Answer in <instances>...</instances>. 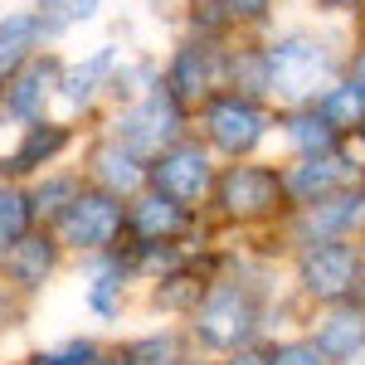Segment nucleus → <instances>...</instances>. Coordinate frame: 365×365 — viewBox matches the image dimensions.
<instances>
[{
    "instance_id": "nucleus-1",
    "label": "nucleus",
    "mask_w": 365,
    "mask_h": 365,
    "mask_svg": "<svg viewBox=\"0 0 365 365\" xmlns=\"http://www.w3.org/2000/svg\"><path fill=\"white\" fill-rule=\"evenodd\" d=\"M263 68H268V93H278L292 108H307L331 88L336 54L312 34H287V39L263 49Z\"/></svg>"
},
{
    "instance_id": "nucleus-2",
    "label": "nucleus",
    "mask_w": 365,
    "mask_h": 365,
    "mask_svg": "<svg viewBox=\"0 0 365 365\" xmlns=\"http://www.w3.org/2000/svg\"><path fill=\"white\" fill-rule=\"evenodd\" d=\"M180 127H185L180 98H175L166 83H156L117 117V141H122L127 151H137V156H161L166 146L180 141Z\"/></svg>"
},
{
    "instance_id": "nucleus-3",
    "label": "nucleus",
    "mask_w": 365,
    "mask_h": 365,
    "mask_svg": "<svg viewBox=\"0 0 365 365\" xmlns=\"http://www.w3.org/2000/svg\"><path fill=\"white\" fill-rule=\"evenodd\" d=\"M122 195L113 190H78V195L63 205V215H58V239L68 244V249H83V253H103L113 244L117 234L127 229V210L117 205Z\"/></svg>"
},
{
    "instance_id": "nucleus-4",
    "label": "nucleus",
    "mask_w": 365,
    "mask_h": 365,
    "mask_svg": "<svg viewBox=\"0 0 365 365\" xmlns=\"http://www.w3.org/2000/svg\"><path fill=\"white\" fill-rule=\"evenodd\" d=\"M253 331H258V307L244 287L225 282L195 307V336L215 351H239V346H249Z\"/></svg>"
},
{
    "instance_id": "nucleus-5",
    "label": "nucleus",
    "mask_w": 365,
    "mask_h": 365,
    "mask_svg": "<svg viewBox=\"0 0 365 365\" xmlns=\"http://www.w3.org/2000/svg\"><path fill=\"white\" fill-rule=\"evenodd\" d=\"M365 278L361 253L341 239H327V244H307L302 253V287L322 302H346L356 292V282Z\"/></svg>"
},
{
    "instance_id": "nucleus-6",
    "label": "nucleus",
    "mask_w": 365,
    "mask_h": 365,
    "mask_svg": "<svg viewBox=\"0 0 365 365\" xmlns=\"http://www.w3.org/2000/svg\"><path fill=\"white\" fill-rule=\"evenodd\" d=\"M205 137L215 141L225 156H249L253 146L268 137V113L258 103H249V98H239V93L215 98L205 108Z\"/></svg>"
},
{
    "instance_id": "nucleus-7",
    "label": "nucleus",
    "mask_w": 365,
    "mask_h": 365,
    "mask_svg": "<svg viewBox=\"0 0 365 365\" xmlns=\"http://www.w3.org/2000/svg\"><path fill=\"white\" fill-rule=\"evenodd\" d=\"M282 200H287L282 175L268 166H229L220 180V205L239 220H263V215L282 210Z\"/></svg>"
},
{
    "instance_id": "nucleus-8",
    "label": "nucleus",
    "mask_w": 365,
    "mask_h": 365,
    "mask_svg": "<svg viewBox=\"0 0 365 365\" xmlns=\"http://www.w3.org/2000/svg\"><path fill=\"white\" fill-rule=\"evenodd\" d=\"M151 185L166 190L170 200H180V205L205 200V190H210V156H205V146L200 141H175V146H166L156 156V166H151Z\"/></svg>"
},
{
    "instance_id": "nucleus-9",
    "label": "nucleus",
    "mask_w": 365,
    "mask_h": 365,
    "mask_svg": "<svg viewBox=\"0 0 365 365\" xmlns=\"http://www.w3.org/2000/svg\"><path fill=\"white\" fill-rule=\"evenodd\" d=\"M351 175H356V170L346 166L341 156H302L297 166L282 175V190H287L292 205H317V200L346 190V180H351Z\"/></svg>"
},
{
    "instance_id": "nucleus-10",
    "label": "nucleus",
    "mask_w": 365,
    "mask_h": 365,
    "mask_svg": "<svg viewBox=\"0 0 365 365\" xmlns=\"http://www.w3.org/2000/svg\"><path fill=\"white\" fill-rule=\"evenodd\" d=\"M127 229L137 234V244H170L175 234H185V205L170 200L166 190L141 195L127 210Z\"/></svg>"
},
{
    "instance_id": "nucleus-11",
    "label": "nucleus",
    "mask_w": 365,
    "mask_h": 365,
    "mask_svg": "<svg viewBox=\"0 0 365 365\" xmlns=\"http://www.w3.org/2000/svg\"><path fill=\"white\" fill-rule=\"evenodd\" d=\"M54 83H58L54 58H29L25 68L10 78V88H5V113L20 117V122H34V117L44 113V98L54 93Z\"/></svg>"
},
{
    "instance_id": "nucleus-12",
    "label": "nucleus",
    "mask_w": 365,
    "mask_h": 365,
    "mask_svg": "<svg viewBox=\"0 0 365 365\" xmlns=\"http://www.w3.org/2000/svg\"><path fill=\"white\" fill-rule=\"evenodd\" d=\"M312 341H317L331 361H351L365 346V307H356L351 297H346V302H331V312L317 322Z\"/></svg>"
},
{
    "instance_id": "nucleus-13",
    "label": "nucleus",
    "mask_w": 365,
    "mask_h": 365,
    "mask_svg": "<svg viewBox=\"0 0 365 365\" xmlns=\"http://www.w3.org/2000/svg\"><path fill=\"white\" fill-rule=\"evenodd\" d=\"M63 146H68V127L34 117L25 127V141H20L10 156H0V175H29V170H39L44 161H54Z\"/></svg>"
},
{
    "instance_id": "nucleus-14",
    "label": "nucleus",
    "mask_w": 365,
    "mask_h": 365,
    "mask_svg": "<svg viewBox=\"0 0 365 365\" xmlns=\"http://www.w3.org/2000/svg\"><path fill=\"white\" fill-rule=\"evenodd\" d=\"M361 220V200L356 195H327L317 205H302V220H297V239L302 244H327V239H341L346 229Z\"/></svg>"
},
{
    "instance_id": "nucleus-15",
    "label": "nucleus",
    "mask_w": 365,
    "mask_h": 365,
    "mask_svg": "<svg viewBox=\"0 0 365 365\" xmlns=\"http://www.w3.org/2000/svg\"><path fill=\"white\" fill-rule=\"evenodd\" d=\"M39 34H44V25H39V15H29V10H15V15L0 20V83H10L29 58H34Z\"/></svg>"
},
{
    "instance_id": "nucleus-16",
    "label": "nucleus",
    "mask_w": 365,
    "mask_h": 365,
    "mask_svg": "<svg viewBox=\"0 0 365 365\" xmlns=\"http://www.w3.org/2000/svg\"><path fill=\"white\" fill-rule=\"evenodd\" d=\"M93 180L103 190H113V195H132V190H141L151 180V170H141L137 151H127L122 141H113V146H98L93 151Z\"/></svg>"
},
{
    "instance_id": "nucleus-17",
    "label": "nucleus",
    "mask_w": 365,
    "mask_h": 365,
    "mask_svg": "<svg viewBox=\"0 0 365 365\" xmlns=\"http://www.w3.org/2000/svg\"><path fill=\"white\" fill-rule=\"evenodd\" d=\"M113 68H117V49H113V44H103L88 63H73V68L58 73V98L73 103V108H88L98 88L113 83Z\"/></svg>"
},
{
    "instance_id": "nucleus-18",
    "label": "nucleus",
    "mask_w": 365,
    "mask_h": 365,
    "mask_svg": "<svg viewBox=\"0 0 365 365\" xmlns=\"http://www.w3.org/2000/svg\"><path fill=\"white\" fill-rule=\"evenodd\" d=\"M5 273H10V282H20V287H39V282L54 273V239L25 234L15 249L5 253Z\"/></svg>"
},
{
    "instance_id": "nucleus-19",
    "label": "nucleus",
    "mask_w": 365,
    "mask_h": 365,
    "mask_svg": "<svg viewBox=\"0 0 365 365\" xmlns=\"http://www.w3.org/2000/svg\"><path fill=\"white\" fill-rule=\"evenodd\" d=\"M312 108L327 117L336 132H365V83H361V78L331 83L317 103H312Z\"/></svg>"
},
{
    "instance_id": "nucleus-20",
    "label": "nucleus",
    "mask_w": 365,
    "mask_h": 365,
    "mask_svg": "<svg viewBox=\"0 0 365 365\" xmlns=\"http://www.w3.org/2000/svg\"><path fill=\"white\" fill-rule=\"evenodd\" d=\"M287 141L297 146V156H336L341 132L307 103V108H297V113L287 117Z\"/></svg>"
},
{
    "instance_id": "nucleus-21",
    "label": "nucleus",
    "mask_w": 365,
    "mask_h": 365,
    "mask_svg": "<svg viewBox=\"0 0 365 365\" xmlns=\"http://www.w3.org/2000/svg\"><path fill=\"white\" fill-rule=\"evenodd\" d=\"M166 88L185 103V98H205L210 93V54L200 49V44H185V49H175L166 68Z\"/></svg>"
},
{
    "instance_id": "nucleus-22",
    "label": "nucleus",
    "mask_w": 365,
    "mask_h": 365,
    "mask_svg": "<svg viewBox=\"0 0 365 365\" xmlns=\"http://www.w3.org/2000/svg\"><path fill=\"white\" fill-rule=\"evenodd\" d=\"M34 195H20V190H10V185H0V253H10L20 239L29 234L34 225Z\"/></svg>"
},
{
    "instance_id": "nucleus-23",
    "label": "nucleus",
    "mask_w": 365,
    "mask_h": 365,
    "mask_svg": "<svg viewBox=\"0 0 365 365\" xmlns=\"http://www.w3.org/2000/svg\"><path fill=\"white\" fill-rule=\"evenodd\" d=\"M122 278H127V268H122L117 258H108V263L93 273V282H88V307L98 312V317H108V322L122 312Z\"/></svg>"
},
{
    "instance_id": "nucleus-24",
    "label": "nucleus",
    "mask_w": 365,
    "mask_h": 365,
    "mask_svg": "<svg viewBox=\"0 0 365 365\" xmlns=\"http://www.w3.org/2000/svg\"><path fill=\"white\" fill-rule=\"evenodd\" d=\"M98 5L103 0H39V25H44V34H63V29L83 25V20H93L98 15Z\"/></svg>"
},
{
    "instance_id": "nucleus-25",
    "label": "nucleus",
    "mask_w": 365,
    "mask_h": 365,
    "mask_svg": "<svg viewBox=\"0 0 365 365\" xmlns=\"http://www.w3.org/2000/svg\"><path fill=\"white\" fill-rule=\"evenodd\" d=\"M78 195V175H54L34 190V210L39 215H63V205Z\"/></svg>"
},
{
    "instance_id": "nucleus-26",
    "label": "nucleus",
    "mask_w": 365,
    "mask_h": 365,
    "mask_svg": "<svg viewBox=\"0 0 365 365\" xmlns=\"http://www.w3.org/2000/svg\"><path fill=\"white\" fill-rule=\"evenodd\" d=\"M34 365H113V361H103V351L93 341H68L63 351H39Z\"/></svg>"
},
{
    "instance_id": "nucleus-27",
    "label": "nucleus",
    "mask_w": 365,
    "mask_h": 365,
    "mask_svg": "<svg viewBox=\"0 0 365 365\" xmlns=\"http://www.w3.org/2000/svg\"><path fill=\"white\" fill-rule=\"evenodd\" d=\"M268 365H331V356L317 341H287V346L268 351Z\"/></svg>"
},
{
    "instance_id": "nucleus-28",
    "label": "nucleus",
    "mask_w": 365,
    "mask_h": 365,
    "mask_svg": "<svg viewBox=\"0 0 365 365\" xmlns=\"http://www.w3.org/2000/svg\"><path fill=\"white\" fill-rule=\"evenodd\" d=\"M161 83V78H156V73H151V63H132V68H113V93L117 98H137L141 88H156Z\"/></svg>"
},
{
    "instance_id": "nucleus-29",
    "label": "nucleus",
    "mask_w": 365,
    "mask_h": 365,
    "mask_svg": "<svg viewBox=\"0 0 365 365\" xmlns=\"http://www.w3.org/2000/svg\"><path fill=\"white\" fill-rule=\"evenodd\" d=\"M220 10H225L229 20H258V15L268 10V0H225Z\"/></svg>"
},
{
    "instance_id": "nucleus-30",
    "label": "nucleus",
    "mask_w": 365,
    "mask_h": 365,
    "mask_svg": "<svg viewBox=\"0 0 365 365\" xmlns=\"http://www.w3.org/2000/svg\"><path fill=\"white\" fill-rule=\"evenodd\" d=\"M229 365H268V356H258V351H244V346H239V351L229 356Z\"/></svg>"
},
{
    "instance_id": "nucleus-31",
    "label": "nucleus",
    "mask_w": 365,
    "mask_h": 365,
    "mask_svg": "<svg viewBox=\"0 0 365 365\" xmlns=\"http://www.w3.org/2000/svg\"><path fill=\"white\" fill-rule=\"evenodd\" d=\"M322 10H365V0H317Z\"/></svg>"
},
{
    "instance_id": "nucleus-32",
    "label": "nucleus",
    "mask_w": 365,
    "mask_h": 365,
    "mask_svg": "<svg viewBox=\"0 0 365 365\" xmlns=\"http://www.w3.org/2000/svg\"><path fill=\"white\" fill-rule=\"evenodd\" d=\"M351 78H361V83H365V49L356 54V73H351Z\"/></svg>"
},
{
    "instance_id": "nucleus-33",
    "label": "nucleus",
    "mask_w": 365,
    "mask_h": 365,
    "mask_svg": "<svg viewBox=\"0 0 365 365\" xmlns=\"http://www.w3.org/2000/svg\"><path fill=\"white\" fill-rule=\"evenodd\" d=\"M341 365H365V346L356 351V356H351V361H341Z\"/></svg>"
},
{
    "instance_id": "nucleus-34",
    "label": "nucleus",
    "mask_w": 365,
    "mask_h": 365,
    "mask_svg": "<svg viewBox=\"0 0 365 365\" xmlns=\"http://www.w3.org/2000/svg\"><path fill=\"white\" fill-rule=\"evenodd\" d=\"M113 365H117V361H113Z\"/></svg>"
}]
</instances>
